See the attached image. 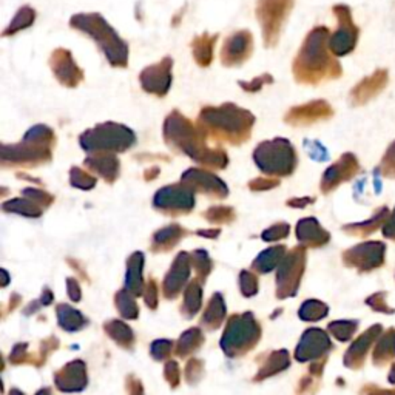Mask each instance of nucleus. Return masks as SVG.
Segmentation results:
<instances>
[{
  "label": "nucleus",
  "instance_id": "obj_1",
  "mask_svg": "<svg viewBox=\"0 0 395 395\" xmlns=\"http://www.w3.org/2000/svg\"><path fill=\"white\" fill-rule=\"evenodd\" d=\"M162 136L173 152L183 153L207 170H224L228 156L223 147H209V139L188 117L179 110H173L165 117Z\"/></svg>",
  "mask_w": 395,
  "mask_h": 395
},
{
  "label": "nucleus",
  "instance_id": "obj_2",
  "mask_svg": "<svg viewBox=\"0 0 395 395\" xmlns=\"http://www.w3.org/2000/svg\"><path fill=\"white\" fill-rule=\"evenodd\" d=\"M330 31L328 27H315L307 33L302 48L292 62L295 82L320 85L342 77L343 68L329 48Z\"/></svg>",
  "mask_w": 395,
  "mask_h": 395
},
{
  "label": "nucleus",
  "instance_id": "obj_3",
  "mask_svg": "<svg viewBox=\"0 0 395 395\" xmlns=\"http://www.w3.org/2000/svg\"><path fill=\"white\" fill-rule=\"evenodd\" d=\"M255 121V115L249 110L226 102L218 107H204L198 115L196 125L210 141L241 145L250 139Z\"/></svg>",
  "mask_w": 395,
  "mask_h": 395
},
{
  "label": "nucleus",
  "instance_id": "obj_4",
  "mask_svg": "<svg viewBox=\"0 0 395 395\" xmlns=\"http://www.w3.org/2000/svg\"><path fill=\"white\" fill-rule=\"evenodd\" d=\"M58 138L45 124L33 125L18 144H2L0 165L4 169H37L53 161Z\"/></svg>",
  "mask_w": 395,
  "mask_h": 395
},
{
  "label": "nucleus",
  "instance_id": "obj_5",
  "mask_svg": "<svg viewBox=\"0 0 395 395\" xmlns=\"http://www.w3.org/2000/svg\"><path fill=\"white\" fill-rule=\"evenodd\" d=\"M70 27L91 37L104 53L107 62L115 68L129 67V45L116 33L99 13H79L71 15Z\"/></svg>",
  "mask_w": 395,
  "mask_h": 395
},
{
  "label": "nucleus",
  "instance_id": "obj_6",
  "mask_svg": "<svg viewBox=\"0 0 395 395\" xmlns=\"http://www.w3.org/2000/svg\"><path fill=\"white\" fill-rule=\"evenodd\" d=\"M85 153H124L136 144V133L124 124L102 122L79 136Z\"/></svg>",
  "mask_w": 395,
  "mask_h": 395
},
{
  "label": "nucleus",
  "instance_id": "obj_7",
  "mask_svg": "<svg viewBox=\"0 0 395 395\" xmlns=\"http://www.w3.org/2000/svg\"><path fill=\"white\" fill-rule=\"evenodd\" d=\"M254 162L264 175L271 178H287L298 167V153L286 138L263 141L254 150Z\"/></svg>",
  "mask_w": 395,
  "mask_h": 395
},
{
  "label": "nucleus",
  "instance_id": "obj_8",
  "mask_svg": "<svg viewBox=\"0 0 395 395\" xmlns=\"http://www.w3.org/2000/svg\"><path fill=\"white\" fill-rule=\"evenodd\" d=\"M294 10V0H258L257 19L261 27L263 41L267 48L278 44L284 23Z\"/></svg>",
  "mask_w": 395,
  "mask_h": 395
},
{
  "label": "nucleus",
  "instance_id": "obj_9",
  "mask_svg": "<svg viewBox=\"0 0 395 395\" xmlns=\"http://www.w3.org/2000/svg\"><path fill=\"white\" fill-rule=\"evenodd\" d=\"M332 13L337 18L338 27L329 37V48L335 58H343L351 54L358 44L360 30L352 19L351 8L338 4L332 8Z\"/></svg>",
  "mask_w": 395,
  "mask_h": 395
},
{
  "label": "nucleus",
  "instance_id": "obj_10",
  "mask_svg": "<svg viewBox=\"0 0 395 395\" xmlns=\"http://www.w3.org/2000/svg\"><path fill=\"white\" fill-rule=\"evenodd\" d=\"M196 204L195 193L183 183L161 187L153 196V207L162 215H188Z\"/></svg>",
  "mask_w": 395,
  "mask_h": 395
},
{
  "label": "nucleus",
  "instance_id": "obj_11",
  "mask_svg": "<svg viewBox=\"0 0 395 395\" xmlns=\"http://www.w3.org/2000/svg\"><path fill=\"white\" fill-rule=\"evenodd\" d=\"M259 328L257 321L250 313L233 317L228 321L226 334L221 339V346L228 355H238L244 351H249L250 347L258 342Z\"/></svg>",
  "mask_w": 395,
  "mask_h": 395
},
{
  "label": "nucleus",
  "instance_id": "obj_12",
  "mask_svg": "<svg viewBox=\"0 0 395 395\" xmlns=\"http://www.w3.org/2000/svg\"><path fill=\"white\" fill-rule=\"evenodd\" d=\"M181 183L186 184L196 195H204L212 200H226L228 187L215 173L202 167H192L183 173Z\"/></svg>",
  "mask_w": 395,
  "mask_h": 395
},
{
  "label": "nucleus",
  "instance_id": "obj_13",
  "mask_svg": "<svg viewBox=\"0 0 395 395\" xmlns=\"http://www.w3.org/2000/svg\"><path fill=\"white\" fill-rule=\"evenodd\" d=\"M173 59L165 56L153 65H148L141 71L139 84L141 89L148 94H153L156 98L167 96L173 84Z\"/></svg>",
  "mask_w": 395,
  "mask_h": 395
},
{
  "label": "nucleus",
  "instance_id": "obj_14",
  "mask_svg": "<svg viewBox=\"0 0 395 395\" xmlns=\"http://www.w3.org/2000/svg\"><path fill=\"white\" fill-rule=\"evenodd\" d=\"M306 264V249L303 246L292 249L284 257L280 264L278 275H276V284H278L280 298L294 294L297 290L299 278H302Z\"/></svg>",
  "mask_w": 395,
  "mask_h": 395
},
{
  "label": "nucleus",
  "instance_id": "obj_15",
  "mask_svg": "<svg viewBox=\"0 0 395 395\" xmlns=\"http://www.w3.org/2000/svg\"><path fill=\"white\" fill-rule=\"evenodd\" d=\"M358 171L360 162L357 156L354 153H343L334 164L329 165L325 173H323L320 190L325 195L334 192L335 188L357 176Z\"/></svg>",
  "mask_w": 395,
  "mask_h": 395
},
{
  "label": "nucleus",
  "instance_id": "obj_16",
  "mask_svg": "<svg viewBox=\"0 0 395 395\" xmlns=\"http://www.w3.org/2000/svg\"><path fill=\"white\" fill-rule=\"evenodd\" d=\"M254 53V36L247 30L235 31L228 36L221 48V64L227 68L240 67Z\"/></svg>",
  "mask_w": 395,
  "mask_h": 395
},
{
  "label": "nucleus",
  "instance_id": "obj_17",
  "mask_svg": "<svg viewBox=\"0 0 395 395\" xmlns=\"http://www.w3.org/2000/svg\"><path fill=\"white\" fill-rule=\"evenodd\" d=\"M50 68L56 81L65 89H76L85 79L82 68L76 64L73 54L67 48H56L51 53Z\"/></svg>",
  "mask_w": 395,
  "mask_h": 395
},
{
  "label": "nucleus",
  "instance_id": "obj_18",
  "mask_svg": "<svg viewBox=\"0 0 395 395\" xmlns=\"http://www.w3.org/2000/svg\"><path fill=\"white\" fill-rule=\"evenodd\" d=\"M334 116V108L325 99H315L303 105L292 107L284 116V122L292 127H307L320 121L330 119Z\"/></svg>",
  "mask_w": 395,
  "mask_h": 395
},
{
  "label": "nucleus",
  "instance_id": "obj_19",
  "mask_svg": "<svg viewBox=\"0 0 395 395\" xmlns=\"http://www.w3.org/2000/svg\"><path fill=\"white\" fill-rule=\"evenodd\" d=\"M388 81H389V75L388 71L383 68L374 71L373 75L365 79H361V81L351 90V96H349L351 104L352 105L366 104V102L378 96V94L386 89Z\"/></svg>",
  "mask_w": 395,
  "mask_h": 395
},
{
  "label": "nucleus",
  "instance_id": "obj_20",
  "mask_svg": "<svg viewBox=\"0 0 395 395\" xmlns=\"http://www.w3.org/2000/svg\"><path fill=\"white\" fill-rule=\"evenodd\" d=\"M86 170L98 175L107 184H115L121 175V161L115 153H94L84 160Z\"/></svg>",
  "mask_w": 395,
  "mask_h": 395
},
{
  "label": "nucleus",
  "instance_id": "obj_21",
  "mask_svg": "<svg viewBox=\"0 0 395 395\" xmlns=\"http://www.w3.org/2000/svg\"><path fill=\"white\" fill-rule=\"evenodd\" d=\"M190 266H192L190 254H187V252H181V254H178L175 261H173L170 267V272L167 273V276H165V281H164L165 295L169 298L175 297L178 292L184 287L188 275H190Z\"/></svg>",
  "mask_w": 395,
  "mask_h": 395
},
{
  "label": "nucleus",
  "instance_id": "obj_22",
  "mask_svg": "<svg viewBox=\"0 0 395 395\" xmlns=\"http://www.w3.org/2000/svg\"><path fill=\"white\" fill-rule=\"evenodd\" d=\"M297 238L303 247H321L329 242L330 235L321 227L317 218H303L295 228Z\"/></svg>",
  "mask_w": 395,
  "mask_h": 395
},
{
  "label": "nucleus",
  "instance_id": "obj_23",
  "mask_svg": "<svg viewBox=\"0 0 395 395\" xmlns=\"http://www.w3.org/2000/svg\"><path fill=\"white\" fill-rule=\"evenodd\" d=\"M384 246L382 242H366L347 250L344 254V261L349 264H378L383 259Z\"/></svg>",
  "mask_w": 395,
  "mask_h": 395
},
{
  "label": "nucleus",
  "instance_id": "obj_24",
  "mask_svg": "<svg viewBox=\"0 0 395 395\" xmlns=\"http://www.w3.org/2000/svg\"><path fill=\"white\" fill-rule=\"evenodd\" d=\"M56 383L60 391H81L86 384L85 366L82 361L70 363L56 375Z\"/></svg>",
  "mask_w": 395,
  "mask_h": 395
},
{
  "label": "nucleus",
  "instance_id": "obj_25",
  "mask_svg": "<svg viewBox=\"0 0 395 395\" xmlns=\"http://www.w3.org/2000/svg\"><path fill=\"white\" fill-rule=\"evenodd\" d=\"M218 34L202 33L196 36L192 41V54L193 60L201 68H207L213 62V53H215V45L218 42Z\"/></svg>",
  "mask_w": 395,
  "mask_h": 395
},
{
  "label": "nucleus",
  "instance_id": "obj_26",
  "mask_svg": "<svg viewBox=\"0 0 395 395\" xmlns=\"http://www.w3.org/2000/svg\"><path fill=\"white\" fill-rule=\"evenodd\" d=\"M187 235V231L179 224H169L155 232L152 240L153 252H167L171 250L176 244Z\"/></svg>",
  "mask_w": 395,
  "mask_h": 395
},
{
  "label": "nucleus",
  "instance_id": "obj_27",
  "mask_svg": "<svg viewBox=\"0 0 395 395\" xmlns=\"http://www.w3.org/2000/svg\"><path fill=\"white\" fill-rule=\"evenodd\" d=\"M323 332L320 330H311L306 332V335L303 337L302 343H299V347L297 351V357L298 360H309L313 355H318L320 352H323L325 346H328V342L325 335H321Z\"/></svg>",
  "mask_w": 395,
  "mask_h": 395
},
{
  "label": "nucleus",
  "instance_id": "obj_28",
  "mask_svg": "<svg viewBox=\"0 0 395 395\" xmlns=\"http://www.w3.org/2000/svg\"><path fill=\"white\" fill-rule=\"evenodd\" d=\"M2 210L5 213H15V215L25 216V218H41L44 209L37 205L34 201L28 200L25 196L13 198L10 201H5L2 204Z\"/></svg>",
  "mask_w": 395,
  "mask_h": 395
},
{
  "label": "nucleus",
  "instance_id": "obj_29",
  "mask_svg": "<svg viewBox=\"0 0 395 395\" xmlns=\"http://www.w3.org/2000/svg\"><path fill=\"white\" fill-rule=\"evenodd\" d=\"M142 267H144V255L142 252H134L127 261V290L133 295H139L142 287H144V280H142Z\"/></svg>",
  "mask_w": 395,
  "mask_h": 395
},
{
  "label": "nucleus",
  "instance_id": "obj_30",
  "mask_svg": "<svg viewBox=\"0 0 395 395\" xmlns=\"http://www.w3.org/2000/svg\"><path fill=\"white\" fill-rule=\"evenodd\" d=\"M36 11L34 8H31L30 5H23L20 6L18 13L14 14V18L11 19L10 25L5 28V31L2 33V37H10L20 33L23 30H28L34 25L36 22Z\"/></svg>",
  "mask_w": 395,
  "mask_h": 395
},
{
  "label": "nucleus",
  "instance_id": "obj_31",
  "mask_svg": "<svg viewBox=\"0 0 395 395\" xmlns=\"http://www.w3.org/2000/svg\"><path fill=\"white\" fill-rule=\"evenodd\" d=\"M286 247L284 246H273L271 249H266L257 257L254 261V268L259 273H267L273 271V268L281 264V261L286 257Z\"/></svg>",
  "mask_w": 395,
  "mask_h": 395
},
{
  "label": "nucleus",
  "instance_id": "obj_32",
  "mask_svg": "<svg viewBox=\"0 0 395 395\" xmlns=\"http://www.w3.org/2000/svg\"><path fill=\"white\" fill-rule=\"evenodd\" d=\"M389 215V210L388 207H380L378 209L370 219L365 221V223H357V224H349V226H344V232L351 233V235H358V236H365L373 233L375 228L380 227L386 219H388Z\"/></svg>",
  "mask_w": 395,
  "mask_h": 395
},
{
  "label": "nucleus",
  "instance_id": "obj_33",
  "mask_svg": "<svg viewBox=\"0 0 395 395\" xmlns=\"http://www.w3.org/2000/svg\"><path fill=\"white\" fill-rule=\"evenodd\" d=\"M202 216L212 224H231L235 221L236 213L228 205H213L202 213Z\"/></svg>",
  "mask_w": 395,
  "mask_h": 395
},
{
  "label": "nucleus",
  "instance_id": "obj_34",
  "mask_svg": "<svg viewBox=\"0 0 395 395\" xmlns=\"http://www.w3.org/2000/svg\"><path fill=\"white\" fill-rule=\"evenodd\" d=\"M58 317H59V325L67 330H77L85 325V318L82 315L77 311L71 309L70 306H59Z\"/></svg>",
  "mask_w": 395,
  "mask_h": 395
},
{
  "label": "nucleus",
  "instance_id": "obj_35",
  "mask_svg": "<svg viewBox=\"0 0 395 395\" xmlns=\"http://www.w3.org/2000/svg\"><path fill=\"white\" fill-rule=\"evenodd\" d=\"M98 184V179L94 178L93 175H90L89 171L82 170L81 167H71L70 169V186L79 188V190H93L94 187Z\"/></svg>",
  "mask_w": 395,
  "mask_h": 395
},
{
  "label": "nucleus",
  "instance_id": "obj_36",
  "mask_svg": "<svg viewBox=\"0 0 395 395\" xmlns=\"http://www.w3.org/2000/svg\"><path fill=\"white\" fill-rule=\"evenodd\" d=\"M224 313H226V307H224L223 298H221V295H215L212 298V302L209 304V309L204 315V323L209 328L215 329L221 325V323H223Z\"/></svg>",
  "mask_w": 395,
  "mask_h": 395
},
{
  "label": "nucleus",
  "instance_id": "obj_37",
  "mask_svg": "<svg viewBox=\"0 0 395 395\" xmlns=\"http://www.w3.org/2000/svg\"><path fill=\"white\" fill-rule=\"evenodd\" d=\"M289 366V357H287V352L286 351H280V352H275L268 361L264 365V368L261 369V373L258 374V378H263L266 375H271L275 373H280L281 369L287 368Z\"/></svg>",
  "mask_w": 395,
  "mask_h": 395
},
{
  "label": "nucleus",
  "instance_id": "obj_38",
  "mask_svg": "<svg viewBox=\"0 0 395 395\" xmlns=\"http://www.w3.org/2000/svg\"><path fill=\"white\" fill-rule=\"evenodd\" d=\"M105 329L108 330L110 337H113L117 343H121L124 346H130L133 343V339H134L133 332L127 325H124V323H121V321L108 323Z\"/></svg>",
  "mask_w": 395,
  "mask_h": 395
},
{
  "label": "nucleus",
  "instance_id": "obj_39",
  "mask_svg": "<svg viewBox=\"0 0 395 395\" xmlns=\"http://www.w3.org/2000/svg\"><path fill=\"white\" fill-rule=\"evenodd\" d=\"M201 343H202L201 332L198 329H190L188 332H186L183 337H181L179 343H178V354L179 355L190 354L192 351L196 349V347H200Z\"/></svg>",
  "mask_w": 395,
  "mask_h": 395
},
{
  "label": "nucleus",
  "instance_id": "obj_40",
  "mask_svg": "<svg viewBox=\"0 0 395 395\" xmlns=\"http://www.w3.org/2000/svg\"><path fill=\"white\" fill-rule=\"evenodd\" d=\"M200 306H201V286L198 281H193L192 284H188L186 289L184 307L188 313L193 315L200 311Z\"/></svg>",
  "mask_w": 395,
  "mask_h": 395
},
{
  "label": "nucleus",
  "instance_id": "obj_41",
  "mask_svg": "<svg viewBox=\"0 0 395 395\" xmlns=\"http://www.w3.org/2000/svg\"><path fill=\"white\" fill-rule=\"evenodd\" d=\"M22 196H25V198H28V200L34 201L37 205H41L44 210L51 207V205L54 204V200H56L54 195L44 190V188H31V187L23 188Z\"/></svg>",
  "mask_w": 395,
  "mask_h": 395
},
{
  "label": "nucleus",
  "instance_id": "obj_42",
  "mask_svg": "<svg viewBox=\"0 0 395 395\" xmlns=\"http://www.w3.org/2000/svg\"><path fill=\"white\" fill-rule=\"evenodd\" d=\"M190 258H192V266L196 268V273L200 275L201 280H204L212 271V259L209 254L205 250L200 249L192 252Z\"/></svg>",
  "mask_w": 395,
  "mask_h": 395
},
{
  "label": "nucleus",
  "instance_id": "obj_43",
  "mask_svg": "<svg viewBox=\"0 0 395 395\" xmlns=\"http://www.w3.org/2000/svg\"><path fill=\"white\" fill-rule=\"evenodd\" d=\"M116 303L119 306V312L125 318H136L138 317V306L134 303L133 295L129 292H119L116 298Z\"/></svg>",
  "mask_w": 395,
  "mask_h": 395
},
{
  "label": "nucleus",
  "instance_id": "obj_44",
  "mask_svg": "<svg viewBox=\"0 0 395 395\" xmlns=\"http://www.w3.org/2000/svg\"><path fill=\"white\" fill-rule=\"evenodd\" d=\"M378 171H380L384 178L395 179V141L383 155L382 162L378 165Z\"/></svg>",
  "mask_w": 395,
  "mask_h": 395
},
{
  "label": "nucleus",
  "instance_id": "obj_45",
  "mask_svg": "<svg viewBox=\"0 0 395 395\" xmlns=\"http://www.w3.org/2000/svg\"><path fill=\"white\" fill-rule=\"evenodd\" d=\"M271 84H273V76L268 73H263L261 76H257L252 79V81H238L241 90L246 93H258L263 90L264 85H271Z\"/></svg>",
  "mask_w": 395,
  "mask_h": 395
},
{
  "label": "nucleus",
  "instance_id": "obj_46",
  "mask_svg": "<svg viewBox=\"0 0 395 395\" xmlns=\"http://www.w3.org/2000/svg\"><path fill=\"white\" fill-rule=\"evenodd\" d=\"M289 232H290V226L287 223H276L268 228H266V231L261 233V238H263V241H267V242L280 241L283 238H287Z\"/></svg>",
  "mask_w": 395,
  "mask_h": 395
},
{
  "label": "nucleus",
  "instance_id": "obj_47",
  "mask_svg": "<svg viewBox=\"0 0 395 395\" xmlns=\"http://www.w3.org/2000/svg\"><path fill=\"white\" fill-rule=\"evenodd\" d=\"M280 186V179L276 178H255L247 184L252 192H267Z\"/></svg>",
  "mask_w": 395,
  "mask_h": 395
},
{
  "label": "nucleus",
  "instance_id": "obj_48",
  "mask_svg": "<svg viewBox=\"0 0 395 395\" xmlns=\"http://www.w3.org/2000/svg\"><path fill=\"white\" fill-rule=\"evenodd\" d=\"M325 312H326L325 307H323L321 304L311 302V303H306L302 307V312H299V315H302V318H304V320H315V318L323 317Z\"/></svg>",
  "mask_w": 395,
  "mask_h": 395
},
{
  "label": "nucleus",
  "instance_id": "obj_49",
  "mask_svg": "<svg viewBox=\"0 0 395 395\" xmlns=\"http://www.w3.org/2000/svg\"><path fill=\"white\" fill-rule=\"evenodd\" d=\"M241 289L244 292V295H254L258 290V283L257 276L254 273H250L247 271L241 272Z\"/></svg>",
  "mask_w": 395,
  "mask_h": 395
},
{
  "label": "nucleus",
  "instance_id": "obj_50",
  "mask_svg": "<svg viewBox=\"0 0 395 395\" xmlns=\"http://www.w3.org/2000/svg\"><path fill=\"white\" fill-rule=\"evenodd\" d=\"M171 343L170 342H156L152 346V354L156 357V360H164L169 357L171 352Z\"/></svg>",
  "mask_w": 395,
  "mask_h": 395
},
{
  "label": "nucleus",
  "instance_id": "obj_51",
  "mask_svg": "<svg viewBox=\"0 0 395 395\" xmlns=\"http://www.w3.org/2000/svg\"><path fill=\"white\" fill-rule=\"evenodd\" d=\"M315 201V198L313 196H303V198H290V200H287V207H292V209H304L307 207V205H311L313 204Z\"/></svg>",
  "mask_w": 395,
  "mask_h": 395
},
{
  "label": "nucleus",
  "instance_id": "obj_52",
  "mask_svg": "<svg viewBox=\"0 0 395 395\" xmlns=\"http://www.w3.org/2000/svg\"><path fill=\"white\" fill-rule=\"evenodd\" d=\"M383 233H384L386 238L395 240V209L391 213V216L388 218V221H386V224L383 227Z\"/></svg>",
  "mask_w": 395,
  "mask_h": 395
},
{
  "label": "nucleus",
  "instance_id": "obj_53",
  "mask_svg": "<svg viewBox=\"0 0 395 395\" xmlns=\"http://www.w3.org/2000/svg\"><path fill=\"white\" fill-rule=\"evenodd\" d=\"M165 377L169 378V382L171 384H178V380H179V374H178V366H176V363H173L170 361L167 368H165Z\"/></svg>",
  "mask_w": 395,
  "mask_h": 395
},
{
  "label": "nucleus",
  "instance_id": "obj_54",
  "mask_svg": "<svg viewBox=\"0 0 395 395\" xmlns=\"http://www.w3.org/2000/svg\"><path fill=\"white\" fill-rule=\"evenodd\" d=\"M147 289H148V292H147L145 302H147L148 306L155 307V306H156V286H155V283H153V281H150Z\"/></svg>",
  "mask_w": 395,
  "mask_h": 395
},
{
  "label": "nucleus",
  "instance_id": "obj_55",
  "mask_svg": "<svg viewBox=\"0 0 395 395\" xmlns=\"http://www.w3.org/2000/svg\"><path fill=\"white\" fill-rule=\"evenodd\" d=\"M67 283H68V292H70V297L73 298L75 302H77V299L81 298V292H79L77 283H76L73 278H70Z\"/></svg>",
  "mask_w": 395,
  "mask_h": 395
},
{
  "label": "nucleus",
  "instance_id": "obj_56",
  "mask_svg": "<svg viewBox=\"0 0 395 395\" xmlns=\"http://www.w3.org/2000/svg\"><path fill=\"white\" fill-rule=\"evenodd\" d=\"M200 236H205V238H212V240H215L219 236L221 231L219 228H204V231H198L196 232Z\"/></svg>",
  "mask_w": 395,
  "mask_h": 395
},
{
  "label": "nucleus",
  "instance_id": "obj_57",
  "mask_svg": "<svg viewBox=\"0 0 395 395\" xmlns=\"http://www.w3.org/2000/svg\"><path fill=\"white\" fill-rule=\"evenodd\" d=\"M160 175H161V169L160 167H148L144 171V179L145 181H155Z\"/></svg>",
  "mask_w": 395,
  "mask_h": 395
},
{
  "label": "nucleus",
  "instance_id": "obj_58",
  "mask_svg": "<svg viewBox=\"0 0 395 395\" xmlns=\"http://www.w3.org/2000/svg\"><path fill=\"white\" fill-rule=\"evenodd\" d=\"M18 178H20V179H27V181H31V183H34V184H37V186H42L41 181H39L37 178H31V176H28L27 173H18Z\"/></svg>",
  "mask_w": 395,
  "mask_h": 395
},
{
  "label": "nucleus",
  "instance_id": "obj_59",
  "mask_svg": "<svg viewBox=\"0 0 395 395\" xmlns=\"http://www.w3.org/2000/svg\"><path fill=\"white\" fill-rule=\"evenodd\" d=\"M37 395H51V392H50L48 389H44V391H41V392H39Z\"/></svg>",
  "mask_w": 395,
  "mask_h": 395
}]
</instances>
